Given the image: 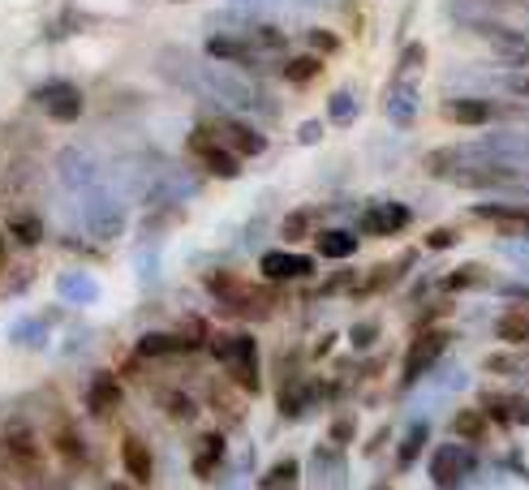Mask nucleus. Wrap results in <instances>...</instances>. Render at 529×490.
<instances>
[{
    "mask_svg": "<svg viewBox=\"0 0 529 490\" xmlns=\"http://www.w3.org/2000/svg\"><path fill=\"white\" fill-rule=\"evenodd\" d=\"M211 353L220 357V362L228 366V374L237 379L241 392H259V344H254V336H246V331H233V336H207Z\"/></svg>",
    "mask_w": 529,
    "mask_h": 490,
    "instance_id": "nucleus-1",
    "label": "nucleus"
},
{
    "mask_svg": "<svg viewBox=\"0 0 529 490\" xmlns=\"http://www.w3.org/2000/svg\"><path fill=\"white\" fill-rule=\"evenodd\" d=\"M448 340H452V331H448V327H422L418 336L409 340V353H405V383L422 379V374L443 357Z\"/></svg>",
    "mask_w": 529,
    "mask_h": 490,
    "instance_id": "nucleus-2",
    "label": "nucleus"
},
{
    "mask_svg": "<svg viewBox=\"0 0 529 490\" xmlns=\"http://www.w3.org/2000/svg\"><path fill=\"white\" fill-rule=\"evenodd\" d=\"M207 138L216 142V147L233 151L237 160H246V155H263L267 151V138L259 134L254 125H241V121H203Z\"/></svg>",
    "mask_w": 529,
    "mask_h": 490,
    "instance_id": "nucleus-3",
    "label": "nucleus"
},
{
    "mask_svg": "<svg viewBox=\"0 0 529 490\" xmlns=\"http://www.w3.org/2000/svg\"><path fill=\"white\" fill-rule=\"evenodd\" d=\"M185 147H190V155H194V160L211 172V177H224V181H233L237 172H241V160H237V155H233V151H224V147H216V142L207 138V129H203V125L194 129Z\"/></svg>",
    "mask_w": 529,
    "mask_h": 490,
    "instance_id": "nucleus-4",
    "label": "nucleus"
},
{
    "mask_svg": "<svg viewBox=\"0 0 529 490\" xmlns=\"http://www.w3.org/2000/svg\"><path fill=\"white\" fill-rule=\"evenodd\" d=\"M207 56L224 65H246V69H263V52L254 48L246 35H211L207 39Z\"/></svg>",
    "mask_w": 529,
    "mask_h": 490,
    "instance_id": "nucleus-5",
    "label": "nucleus"
},
{
    "mask_svg": "<svg viewBox=\"0 0 529 490\" xmlns=\"http://www.w3.org/2000/svg\"><path fill=\"white\" fill-rule=\"evenodd\" d=\"M121 379L117 374H108V370H99L95 379H91V387H87V409H91V417H112L121 409Z\"/></svg>",
    "mask_w": 529,
    "mask_h": 490,
    "instance_id": "nucleus-6",
    "label": "nucleus"
},
{
    "mask_svg": "<svg viewBox=\"0 0 529 490\" xmlns=\"http://www.w3.org/2000/svg\"><path fill=\"white\" fill-rule=\"evenodd\" d=\"M362 228H366L370 237H396V233H405V228H409V207H400V203L370 207L362 215Z\"/></svg>",
    "mask_w": 529,
    "mask_h": 490,
    "instance_id": "nucleus-7",
    "label": "nucleus"
},
{
    "mask_svg": "<svg viewBox=\"0 0 529 490\" xmlns=\"http://www.w3.org/2000/svg\"><path fill=\"white\" fill-rule=\"evenodd\" d=\"M469 469H474V456L461 452V448H439V452L431 456V478H435V486H443V490L461 482Z\"/></svg>",
    "mask_w": 529,
    "mask_h": 490,
    "instance_id": "nucleus-8",
    "label": "nucleus"
},
{
    "mask_svg": "<svg viewBox=\"0 0 529 490\" xmlns=\"http://www.w3.org/2000/svg\"><path fill=\"white\" fill-rule=\"evenodd\" d=\"M259 271H263L267 280H306V276H314V263H310L306 254H284V250H271V254H263Z\"/></svg>",
    "mask_w": 529,
    "mask_h": 490,
    "instance_id": "nucleus-9",
    "label": "nucleus"
},
{
    "mask_svg": "<svg viewBox=\"0 0 529 490\" xmlns=\"http://www.w3.org/2000/svg\"><path fill=\"white\" fill-rule=\"evenodd\" d=\"M39 99H44V108L52 112V121H78V112H82V95H78V86H69V82H48L44 91H39Z\"/></svg>",
    "mask_w": 529,
    "mask_h": 490,
    "instance_id": "nucleus-10",
    "label": "nucleus"
},
{
    "mask_svg": "<svg viewBox=\"0 0 529 490\" xmlns=\"http://www.w3.org/2000/svg\"><path fill=\"white\" fill-rule=\"evenodd\" d=\"M121 460H125V473H130L138 486H151V478H155V456H151V448L138 435H125L121 439Z\"/></svg>",
    "mask_w": 529,
    "mask_h": 490,
    "instance_id": "nucleus-11",
    "label": "nucleus"
},
{
    "mask_svg": "<svg viewBox=\"0 0 529 490\" xmlns=\"http://www.w3.org/2000/svg\"><path fill=\"white\" fill-rule=\"evenodd\" d=\"M5 452H9V460H13V469L18 473H39V448H35V439H31V430H13V435H5Z\"/></svg>",
    "mask_w": 529,
    "mask_h": 490,
    "instance_id": "nucleus-12",
    "label": "nucleus"
},
{
    "mask_svg": "<svg viewBox=\"0 0 529 490\" xmlns=\"http://www.w3.org/2000/svg\"><path fill=\"white\" fill-rule=\"evenodd\" d=\"M173 353H194V344L181 331H151L138 340V357H173Z\"/></svg>",
    "mask_w": 529,
    "mask_h": 490,
    "instance_id": "nucleus-13",
    "label": "nucleus"
},
{
    "mask_svg": "<svg viewBox=\"0 0 529 490\" xmlns=\"http://www.w3.org/2000/svg\"><path fill=\"white\" fill-rule=\"evenodd\" d=\"M469 215H474V220H486V224H499V233H529L525 211H517V207L478 203V207H469Z\"/></svg>",
    "mask_w": 529,
    "mask_h": 490,
    "instance_id": "nucleus-14",
    "label": "nucleus"
},
{
    "mask_svg": "<svg viewBox=\"0 0 529 490\" xmlns=\"http://www.w3.org/2000/svg\"><path fill=\"white\" fill-rule=\"evenodd\" d=\"M443 117L456 121V125H486L495 117V108L486 99H448L443 104Z\"/></svg>",
    "mask_w": 529,
    "mask_h": 490,
    "instance_id": "nucleus-15",
    "label": "nucleus"
},
{
    "mask_svg": "<svg viewBox=\"0 0 529 490\" xmlns=\"http://www.w3.org/2000/svg\"><path fill=\"white\" fill-rule=\"evenodd\" d=\"M478 409H482L486 422H499V426H517V422H525V417H529V409L517 405L512 396H482Z\"/></svg>",
    "mask_w": 529,
    "mask_h": 490,
    "instance_id": "nucleus-16",
    "label": "nucleus"
},
{
    "mask_svg": "<svg viewBox=\"0 0 529 490\" xmlns=\"http://www.w3.org/2000/svg\"><path fill=\"white\" fill-rule=\"evenodd\" d=\"M220 460H224V435H220V430H211V435L198 443V452H194V478H216Z\"/></svg>",
    "mask_w": 529,
    "mask_h": 490,
    "instance_id": "nucleus-17",
    "label": "nucleus"
},
{
    "mask_svg": "<svg viewBox=\"0 0 529 490\" xmlns=\"http://www.w3.org/2000/svg\"><path fill=\"white\" fill-rule=\"evenodd\" d=\"M388 117L400 129L413 125V117H418V91H413V86H392L388 91Z\"/></svg>",
    "mask_w": 529,
    "mask_h": 490,
    "instance_id": "nucleus-18",
    "label": "nucleus"
},
{
    "mask_svg": "<svg viewBox=\"0 0 529 490\" xmlns=\"http://www.w3.org/2000/svg\"><path fill=\"white\" fill-rule=\"evenodd\" d=\"M422 65H426V48H422V43H409V48L400 52V65H396V74H392V86H418Z\"/></svg>",
    "mask_w": 529,
    "mask_h": 490,
    "instance_id": "nucleus-19",
    "label": "nucleus"
},
{
    "mask_svg": "<svg viewBox=\"0 0 529 490\" xmlns=\"http://www.w3.org/2000/svg\"><path fill=\"white\" fill-rule=\"evenodd\" d=\"M9 237L18 245H39L44 241V224H39V215H31V211H13L9 215Z\"/></svg>",
    "mask_w": 529,
    "mask_h": 490,
    "instance_id": "nucleus-20",
    "label": "nucleus"
},
{
    "mask_svg": "<svg viewBox=\"0 0 529 490\" xmlns=\"http://www.w3.org/2000/svg\"><path fill=\"white\" fill-rule=\"evenodd\" d=\"M499 340L504 344H529V314L525 310H508V314H499Z\"/></svg>",
    "mask_w": 529,
    "mask_h": 490,
    "instance_id": "nucleus-21",
    "label": "nucleus"
},
{
    "mask_svg": "<svg viewBox=\"0 0 529 490\" xmlns=\"http://www.w3.org/2000/svg\"><path fill=\"white\" fill-rule=\"evenodd\" d=\"M486 430H491V422L482 417V409H461L452 417V435H461L465 443H478Z\"/></svg>",
    "mask_w": 529,
    "mask_h": 490,
    "instance_id": "nucleus-22",
    "label": "nucleus"
},
{
    "mask_svg": "<svg viewBox=\"0 0 529 490\" xmlns=\"http://www.w3.org/2000/svg\"><path fill=\"white\" fill-rule=\"evenodd\" d=\"M319 254L323 258H353V250H357V237L353 233H340V228H327V233H319Z\"/></svg>",
    "mask_w": 529,
    "mask_h": 490,
    "instance_id": "nucleus-23",
    "label": "nucleus"
},
{
    "mask_svg": "<svg viewBox=\"0 0 529 490\" xmlns=\"http://www.w3.org/2000/svg\"><path fill=\"white\" fill-rule=\"evenodd\" d=\"M405 263H413V258H400V263L383 267V271H370L362 284H353V297H370V293H379V288H388V284L400 276V271H405Z\"/></svg>",
    "mask_w": 529,
    "mask_h": 490,
    "instance_id": "nucleus-24",
    "label": "nucleus"
},
{
    "mask_svg": "<svg viewBox=\"0 0 529 490\" xmlns=\"http://www.w3.org/2000/svg\"><path fill=\"white\" fill-rule=\"evenodd\" d=\"M314 392H319V387H310V383H302V387H284V392H280V413H284V417H302L306 405L314 400Z\"/></svg>",
    "mask_w": 529,
    "mask_h": 490,
    "instance_id": "nucleus-25",
    "label": "nucleus"
},
{
    "mask_svg": "<svg viewBox=\"0 0 529 490\" xmlns=\"http://www.w3.org/2000/svg\"><path fill=\"white\" fill-rule=\"evenodd\" d=\"M319 69H323L319 56H293V61H284L280 74L289 82H310V78H319Z\"/></svg>",
    "mask_w": 529,
    "mask_h": 490,
    "instance_id": "nucleus-26",
    "label": "nucleus"
},
{
    "mask_svg": "<svg viewBox=\"0 0 529 490\" xmlns=\"http://www.w3.org/2000/svg\"><path fill=\"white\" fill-rule=\"evenodd\" d=\"M422 448H426V426H413L409 435H405V443H400L396 465H400V469H409V465H413V456H418Z\"/></svg>",
    "mask_w": 529,
    "mask_h": 490,
    "instance_id": "nucleus-27",
    "label": "nucleus"
},
{
    "mask_svg": "<svg viewBox=\"0 0 529 490\" xmlns=\"http://www.w3.org/2000/svg\"><path fill=\"white\" fill-rule=\"evenodd\" d=\"M314 215H319V211H310V207H302V211H293V215H289V220H284V228H280V233H284V237H289V241H297V237H306V233H310V224H314Z\"/></svg>",
    "mask_w": 529,
    "mask_h": 490,
    "instance_id": "nucleus-28",
    "label": "nucleus"
},
{
    "mask_svg": "<svg viewBox=\"0 0 529 490\" xmlns=\"http://www.w3.org/2000/svg\"><path fill=\"white\" fill-rule=\"evenodd\" d=\"M293 482H297V465L293 460H280V465L263 478V490H280V486H293Z\"/></svg>",
    "mask_w": 529,
    "mask_h": 490,
    "instance_id": "nucleus-29",
    "label": "nucleus"
},
{
    "mask_svg": "<svg viewBox=\"0 0 529 490\" xmlns=\"http://www.w3.org/2000/svg\"><path fill=\"white\" fill-rule=\"evenodd\" d=\"M56 448H61V456H65V460H74V465L82 460V443H78L74 430H61V435H56Z\"/></svg>",
    "mask_w": 529,
    "mask_h": 490,
    "instance_id": "nucleus-30",
    "label": "nucleus"
},
{
    "mask_svg": "<svg viewBox=\"0 0 529 490\" xmlns=\"http://www.w3.org/2000/svg\"><path fill=\"white\" fill-rule=\"evenodd\" d=\"M164 409L173 413V417H181V422H190V417H194V400H190V396H181V392H173V396L164 400Z\"/></svg>",
    "mask_w": 529,
    "mask_h": 490,
    "instance_id": "nucleus-31",
    "label": "nucleus"
},
{
    "mask_svg": "<svg viewBox=\"0 0 529 490\" xmlns=\"http://www.w3.org/2000/svg\"><path fill=\"white\" fill-rule=\"evenodd\" d=\"M306 43H310L314 52H336V48H340V39H336L332 31H310V35H306Z\"/></svg>",
    "mask_w": 529,
    "mask_h": 490,
    "instance_id": "nucleus-32",
    "label": "nucleus"
},
{
    "mask_svg": "<svg viewBox=\"0 0 529 490\" xmlns=\"http://www.w3.org/2000/svg\"><path fill=\"white\" fill-rule=\"evenodd\" d=\"M375 336H379V327H370V323H357L353 327V349H370V344H375Z\"/></svg>",
    "mask_w": 529,
    "mask_h": 490,
    "instance_id": "nucleus-33",
    "label": "nucleus"
},
{
    "mask_svg": "<svg viewBox=\"0 0 529 490\" xmlns=\"http://www.w3.org/2000/svg\"><path fill=\"white\" fill-rule=\"evenodd\" d=\"M353 112H357L353 95H332V121H349Z\"/></svg>",
    "mask_w": 529,
    "mask_h": 490,
    "instance_id": "nucleus-34",
    "label": "nucleus"
},
{
    "mask_svg": "<svg viewBox=\"0 0 529 490\" xmlns=\"http://www.w3.org/2000/svg\"><path fill=\"white\" fill-rule=\"evenodd\" d=\"M482 280V271L478 267H465V271H456V276L448 280V293H456V288H465V284H478Z\"/></svg>",
    "mask_w": 529,
    "mask_h": 490,
    "instance_id": "nucleus-35",
    "label": "nucleus"
},
{
    "mask_svg": "<svg viewBox=\"0 0 529 490\" xmlns=\"http://www.w3.org/2000/svg\"><path fill=\"white\" fill-rule=\"evenodd\" d=\"M426 245H431V250H448V245H456V233L452 228H435V233L426 237Z\"/></svg>",
    "mask_w": 529,
    "mask_h": 490,
    "instance_id": "nucleus-36",
    "label": "nucleus"
},
{
    "mask_svg": "<svg viewBox=\"0 0 529 490\" xmlns=\"http://www.w3.org/2000/svg\"><path fill=\"white\" fill-rule=\"evenodd\" d=\"M353 439V422H349V417H340V422L332 426V443H349Z\"/></svg>",
    "mask_w": 529,
    "mask_h": 490,
    "instance_id": "nucleus-37",
    "label": "nucleus"
},
{
    "mask_svg": "<svg viewBox=\"0 0 529 490\" xmlns=\"http://www.w3.org/2000/svg\"><path fill=\"white\" fill-rule=\"evenodd\" d=\"M319 134H323V129H319V121H310V125L302 129V142H319Z\"/></svg>",
    "mask_w": 529,
    "mask_h": 490,
    "instance_id": "nucleus-38",
    "label": "nucleus"
},
{
    "mask_svg": "<svg viewBox=\"0 0 529 490\" xmlns=\"http://www.w3.org/2000/svg\"><path fill=\"white\" fill-rule=\"evenodd\" d=\"M512 91H517V95H525V99H529V78H512Z\"/></svg>",
    "mask_w": 529,
    "mask_h": 490,
    "instance_id": "nucleus-39",
    "label": "nucleus"
},
{
    "mask_svg": "<svg viewBox=\"0 0 529 490\" xmlns=\"http://www.w3.org/2000/svg\"><path fill=\"white\" fill-rule=\"evenodd\" d=\"M512 297H521V310H529V288H512Z\"/></svg>",
    "mask_w": 529,
    "mask_h": 490,
    "instance_id": "nucleus-40",
    "label": "nucleus"
},
{
    "mask_svg": "<svg viewBox=\"0 0 529 490\" xmlns=\"http://www.w3.org/2000/svg\"><path fill=\"white\" fill-rule=\"evenodd\" d=\"M108 490H130V486H121V482H112V486H108Z\"/></svg>",
    "mask_w": 529,
    "mask_h": 490,
    "instance_id": "nucleus-41",
    "label": "nucleus"
},
{
    "mask_svg": "<svg viewBox=\"0 0 529 490\" xmlns=\"http://www.w3.org/2000/svg\"><path fill=\"white\" fill-rule=\"evenodd\" d=\"M0 267H5V245H0Z\"/></svg>",
    "mask_w": 529,
    "mask_h": 490,
    "instance_id": "nucleus-42",
    "label": "nucleus"
},
{
    "mask_svg": "<svg viewBox=\"0 0 529 490\" xmlns=\"http://www.w3.org/2000/svg\"><path fill=\"white\" fill-rule=\"evenodd\" d=\"M525 224H529V211H525Z\"/></svg>",
    "mask_w": 529,
    "mask_h": 490,
    "instance_id": "nucleus-43",
    "label": "nucleus"
}]
</instances>
